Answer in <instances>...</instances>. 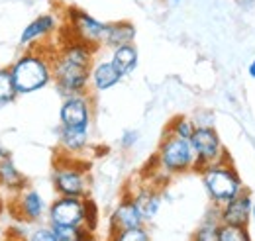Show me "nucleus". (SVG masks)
<instances>
[{
    "label": "nucleus",
    "mask_w": 255,
    "mask_h": 241,
    "mask_svg": "<svg viewBox=\"0 0 255 241\" xmlns=\"http://www.w3.org/2000/svg\"><path fill=\"white\" fill-rule=\"evenodd\" d=\"M95 47L83 41H65L53 59V81L63 96L87 94Z\"/></svg>",
    "instance_id": "obj_1"
},
{
    "label": "nucleus",
    "mask_w": 255,
    "mask_h": 241,
    "mask_svg": "<svg viewBox=\"0 0 255 241\" xmlns=\"http://www.w3.org/2000/svg\"><path fill=\"white\" fill-rule=\"evenodd\" d=\"M10 77L18 94H30L47 87L53 79V57L26 53L10 67Z\"/></svg>",
    "instance_id": "obj_2"
},
{
    "label": "nucleus",
    "mask_w": 255,
    "mask_h": 241,
    "mask_svg": "<svg viewBox=\"0 0 255 241\" xmlns=\"http://www.w3.org/2000/svg\"><path fill=\"white\" fill-rule=\"evenodd\" d=\"M200 177H202V184H204L210 200L214 204H218V206L230 202L240 192H244L242 177L232 167L228 155L224 159H220V161L208 165L206 169H202L200 171Z\"/></svg>",
    "instance_id": "obj_3"
},
{
    "label": "nucleus",
    "mask_w": 255,
    "mask_h": 241,
    "mask_svg": "<svg viewBox=\"0 0 255 241\" xmlns=\"http://www.w3.org/2000/svg\"><path fill=\"white\" fill-rule=\"evenodd\" d=\"M157 159H159V169L167 175H181L192 171L194 149L191 145V139L179 137L175 133H167L159 145Z\"/></svg>",
    "instance_id": "obj_4"
},
{
    "label": "nucleus",
    "mask_w": 255,
    "mask_h": 241,
    "mask_svg": "<svg viewBox=\"0 0 255 241\" xmlns=\"http://www.w3.org/2000/svg\"><path fill=\"white\" fill-rule=\"evenodd\" d=\"M191 145L194 149V165H192L194 173H200L208 165L220 161L228 155L224 151L220 135L216 133L214 125H196L191 137Z\"/></svg>",
    "instance_id": "obj_5"
},
{
    "label": "nucleus",
    "mask_w": 255,
    "mask_h": 241,
    "mask_svg": "<svg viewBox=\"0 0 255 241\" xmlns=\"http://www.w3.org/2000/svg\"><path fill=\"white\" fill-rule=\"evenodd\" d=\"M65 28L71 31L69 41H83L95 49H98V45H102V41H104L106 24L95 20L93 16L83 12L81 8H69L67 10V26Z\"/></svg>",
    "instance_id": "obj_6"
},
{
    "label": "nucleus",
    "mask_w": 255,
    "mask_h": 241,
    "mask_svg": "<svg viewBox=\"0 0 255 241\" xmlns=\"http://www.w3.org/2000/svg\"><path fill=\"white\" fill-rule=\"evenodd\" d=\"M85 171H89V165L79 167L77 161L69 159L67 165L57 163L53 171V186L61 196H75L85 198L87 196V179Z\"/></svg>",
    "instance_id": "obj_7"
},
{
    "label": "nucleus",
    "mask_w": 255,
    "mask_h": 241,
    "mask_svg": "<svg viewBox=\"0 0 255 241\" xmlns=\"http://www.w3.org/2000/svg\"><path fill=\"white\" fill-rule=\"evenodd\" d=\"M61 125L69 127H89L91 123V98L87 94L65 96V102L59 110Z\"/></svg>",
    "instance_id": "obj_8"
},
{
    "label": "nucleus",
    "mask_w": 255,
    "mask_h": 241,
    "mask_svg": "<svg viewBox=\"0 0 255 241\" xmlns=\"http://www.w3.org/2000/svg\"><path fill=\"white\" fill-rule=\"evenodd\" d=\"M143 222H145V218L141 216V212L137 208L133 196L122 198L118 208L110 216V240H116V236L126 232V230L143 226Z\"/></svg>",
    "instance_id": "obj_9"
},
{
    "label": "nucleus",
    "mask_w": 255,
    "mask_h": 241,
    "mask_svg": "<svg viewBox=\"0 0 255 241\" xmlns=\"http://www.w3.org/2000/svg\"><path fill=\"white\" fill-rule=\"evenodd\" d=\"M49 222L61 226H81L85 224L83 212V198L75 196H61L49 208Z\"/></svg>",
    "instance_id": "obj_10"
},
{
    "label": "nucleus",
    "mask_w": 255,
    "mask_h": 241,
    "mask_svg": "<svg viewBox=\"0 0 255 241\" xmlns=\"http://www.w3.org/2000/svg\"><path fill=\"white\" fill-rule=\"evenodd\" d=\"M252 206L254 200L250 196V192H240L236 198H232L230 202H226L220 206V218L222 224H234V226H246L252 220Z\"/></svg>",
    "instance_id": "obj_11"
},
{
    "label": "nucleus",
    "mask_w": 255,
    "mask_h": 241,
    "mask_svg": "<svg viewBox=\"0 0 255 241\" xmlns=\"http://www.w3.org/2000/svg\"><path fill=\"white\" fill-rule=\"evenodd\" d=\"M122 77L124 75L114 67L112 61L98 63L96 67H93V71H91V83H93L95 91L98 92L110 91L112 87H116L122 81Z\"/></svg>",
    "instance_id": "obj_12"
},
{
    "label": "nucleus",
    "mask_w": 255,
    "mask_h": 241,
    "mask_svg": "<svg viewBox=\"0 0 255 241\" xmlns=\"http://www.w3.org/2000/svg\"><path fill=\"white\" fill-rule=\"evenodd\" d=\"M135 39V26L128 20L122 22H114V24H106V31H104V41L102 45H110V47H120V45H128Z\"/></svg>",
    "instance_id": "obj_13"
},
{
    "label": "nucleus",
    "mask_w": 255,
    "mask_h": 241,
    "mask_svg": "<svg viewBox=\"0 0 255 241\" xmlns=\"http://www.w3.org/2000/svg\"><path fill=\"white\" fill-rule=\"evenodd\" d=\"M55 28H57L55 18L49 16V14H43V16L35 18L33 22H30V24L26 26V30L22 31V35H20V43H22V45H30V43L37 41V39L47 37Z\"/></svg>",
    "instance_id": "obj_14"
},
{
    "label": "nucleus",
    "mask_w": 255,
    "mask_h": 241,
    "mask_svg": "<svg viewBox=\"0 0 255 241\" xmlns=\"http://www.w3.org/2000/svg\"><path fill=\"white\" fill-rule=\"evenodd\" d=\"M16 204H18V214H16V218H20V220L35 222V220H39L41 214H43V200H41V196H39L35 190L24 192V194L16 200Z\"/></svg>",
    "instance_id": "obj_15"
},
{
    "label": "nucleus",
    "mask_w": 255,
    "mask_h": 241,
    "mask_svg": "<svg viewBox=\"0 0 255 241\" xmlns=\"http://www.w3.org/2000/svg\"><path fill=\"white\" fill-rule=\"evenodd\" d=\"M59 141H61V147L67 153H79V151H83L89 145V127H69V125H61Z\"/></svg>",
    "instance_id": "obj_16"
},
{
    "label": "nucleus",
    "mask_w": 255,
    "mask_h": 241,
    "mask_svg": "<svg viewBox=\"0 0 255 241\" xmlns=\"http://www.w3.org/2000/svg\"><path fill=\"white\" fill-rule=\"evenodd\" d=\"M133 200H135L137 208H139L141 216H143L145 220L155 218V214L159 212L161 194L155 188H151V186H149V188H141L139 192H135V194H133Z\"/></svg>",
    "instance_id": "obj_17"
},
{
    "label": "nucleus",
    "mask_w": 255,
    "mask_h": 241,
    "mask_svg": "<svg viewBox=\"0 0 255 241\" xmlns=\"http://www.w3.org/2000/svg\"><path fill=\"white\" fill-rule=\"evenodd\" d=\"M0 186H6L8 190H14V192L24 190L26 186V177L14 167L10 157L0 161Z\"/></svg>",
    "instance_id": "obj_18"
},
{
    "label": "nucleus",
    "mask_w": 255,
    "mask_h": 241,
    "mask_svg": "<svg viewBox=\"0 0 255 241\" xmlns=\"http://www.w3.org/2000/svg\"><path fill=\"white\" fill-rule=\"evenodd\" d=\"M112 63L114 67L126 77L129 75L135 67H137V49L128 43V45H120V47H114V53H112Z\"/></svg>",
    "instance_id": "obj_19"
},
{
    "label": "nucleus",
    "mask_w": 255,
    "mask_h": 241,
    "mask_svg": "<svg viewBox=\"0 0 255 241\" xmlns=\"http://www.w3.org/2000/svg\"><path fill=\"white\" fill-rule=\"evenodd\" d=\"M53 232L57 234L59 241H85L93 240V232H89L87 228L83 230L81 226H61V224H51Z\"/></svg>",
    "instance_id": "obj_20"
},
{
    "label": "nucleus",
    "mask_w": 255,
    "mask_h": 241,
    "mask_svg": "<svg viewBox=\"0 0 255 241\" xmlns=\"http://www.w3.org/2000/svg\"><path fill=\"white\" fill-rule=\"evenodd\" d=\"M252 236L246 226H234V224H222L218 232V241H250Z\"/></svg>",
    "instance_id": "obj_21"
},
{
    "label": "nucleus",
    "mask_w": 255,
    "mask_h": 241,
    "mask_svg": "<svg viewBox=\"0 0 255 241\" xmlns=\"http://www.w3.org/2000/svg\"><path fill=\"white\" fill-rule=\"evenodd\" d=\"M16 96H18V92H16V87L12 83L10 69L8 71H0V108L12 104Z\"/></svg>",
    "instance_id": "obj_22"
},
{
    "label": "nucleus",
    "mask_w": 255,
    "mask_h": 241,
    "mask_svg": "<svg viewBox=\"0 0 255 241\" xmlns=\"http://www.w3.org/2000/svg\"><path fill=\"white\" fill-rule=\"evenodd\" d=\"M194 127H196L194 120H189V118H185V116H177V118L171 120L169 127H167V133H175V135H179V137L191 139L192 133H194Z\"/></svg>",
    "instance_id": "obj_23"
},
{
    "label": "nucleus",
    "mask_w": 255,
    "mask_h": 241,
    "mask_svg": "<svg viewBox=\"0 0 255 241\" xmlns=\"http://www.w3.org/2000/svg\"><path fill=\"white\" fill-rule=\"evenodd\" d=\"M83 212H85V228L89 232H96L100 214H98V206L93 198H89V196L83 198Z\"/></svg>",
    "instance_id": "obj_24"
},
{
    "label": "nucleus",
    "mask_w": 255,
    "mask_h": 241,
    "mask_svg": "<svg viewBox=\"0 0 255 241\" xmlns=\"http://www.w3.org/2000/svg\"><path fill=\"white\" fill-rule=\"evenodd\" d=\"M149 240V234L143 230V226L139 228H131V230H126L122 234L116 236V241H147Z\"/></svg>",
    "instance_id": "obj_25"
},
{
    "label": "nucleus",
    "mask_w": 255,
    "mask_h": 241,
    "mask_svg": "<svg viewBox=\"0 0 255 241\" xmlns=\"http://www.w3.org/2000/svg\"><path fill=\"white\" fill-rule=\"evenodd\" d=\"M32 241H59L53 228H41L32 236Z\"/></svg>",
    "instance_id": "obj_26"
},
{
    "label": "nucleus",
    "mask_w": 255,
    "mask_h": 241,
    "mask_svg": "<svg viewBox=\"0 0 255 241\" xmlns=\"http://www.w3.org/2000/svg\"><path fill=\"white\" fill-rule=\"evenodd\" d=\"M137 131H126L124 135H122V139H120V145L124 147V149H129V147H133L135 145V141H137Z\"/></svg>",
    "instance_id": "obj_27"
},
{
    "label": "nucleus",
    "mask_w": 255,
    "mask_h": 241,
    "mask_svg": "<svg viewBox=\"0 0 255 241\" xmlns=\"http://www.w3.org/2000/svg\"><path fill=\"white\" fill-rule=\"evenodd\" d=\"M238 2H240V6L246 8V10H250L252 6H255V0H238Z\"/></svg>",
    "instance_id": "obj_28"
},
{
    "label": "nucleus",
    "mask_w": 255,
    "mask_h": 241,
    "mask_svg": "<svg viewBox=\"0 0 255 241\" xmlns=\"http://www.w3.org/2000/svg\"><path fill=\"white\" fill-rule=\"evenodd\" d=\"M248 73H250V77H252V79H255V59L250 63V67H248Z\"/></svg>",
    "instance_id": "obj_29"
},
{
    "label": "nucleus",
    "mask_w": 255,
    "mask_h": 241,
    "mask_svg": "<svg viewBox=\"0 0 255 241\" xmlns=\"http://www.w3.org/2000/svg\"><path fill=\"white\" fill-rule=\"evenodd\" d=\"M6 157H10V153H8V151L0 145V161H2V159H6Z\"/></svg>",
    "instance_id": "obj_30"
},
{
    "label": "nucleus",
    "mask_w": 255,
    "mask_h": 241,
    "mask_svg": "<svg viewBox=\"0 0 255 241\" xmlns=\"http://www.w3.org/2000/svg\"><path fill=\"white\" fill-rule=\"evenodd\" d=\"M252 220H254V224H255V202H254V206H252Z\"/></svg>",
    "instance_id": "obj_31"
},
{
    "label": "nucleus",
    "mask_w": 255,
    "mask_h": 241,
    "mask_svg": "<svg viewBox=\"0 0 255 241\" xmlns=\"http://www.w3.org/2000/svg\"><path fill=\"white\" fill-rule=\"evenodd\" d=\"M2 212H4V200L0 198V214H2Z\"/></svg>",
    "instance_id": "obj_32"
}]
</instances>
